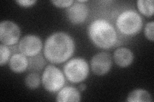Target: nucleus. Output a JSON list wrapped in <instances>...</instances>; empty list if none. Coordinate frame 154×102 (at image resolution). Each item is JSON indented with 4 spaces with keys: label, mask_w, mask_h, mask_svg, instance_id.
Here are the masks:
<instances>
[{
    "label": "nucleus",
    "mask_w": 154,
    "mask_h": 102,
    "mask_svg": "<svg viewBox=\"0 0 154 102\" xmlns=\"http://www.w3.org/2000/svg\"><path fill=\"white\" fill-rule=\"evenodd\" d=\"M75 50L73 38L63 31H58L48 36L44 45V56L53 64H61L73 56Z\"/></svg>",
    "instance_id": "obj_1"
},
{
    "label": "nucleus",
    "mask_w": 154,
    "mask_h": 102,
    "mask_svg": "<svg viewBox=\"0 0 154 102\" xmlns=\"http://www.w3.org/2000/svg\"><path fill=\"white\" fill-rule=\"evenodd\" d=\"M88 35L93 44L102 49L114 47L118 41L115 28L103 19H95L91 22L88 28Z\"/></svg>",
    "instance_id": "obj_2"
},
{
    "label": "nucleus",
    "mask_w": 154,
    "mask_h": 102,
    "mask_svg": "<svg viewBox=\"0 0 154 102\" xmlns=\"http://www.w3.org/2000/svg\"><path fill=\"white\" fill-rule=\"evenodd\" d=\"M143 22L140 14L134 10H126L119 14L116 26L118 31L125 36H134L141 31Z\"/></svg>",
    "instance_id": "obj_3"
},
{
    "label": "nucleus",
    "mask_w": 154,
    "mask_h": 102,
    "mask_svg": "<svg viewBox=\"0 0 154 102\" xmlns=\"http://www.w3.org/2000/svg\"><path fill=\"white\" fill-rule=\"evenodd\" d=\"M63 71L67 79L71 83H80L88 78L89 66L83 58L75 57L66 63Z\"/></svg>",
    "instance_id": "obj_4"
},
{
    "label": "nucleus",
    "mask_w": 154,
    "mask_h": 102,
    "mask_svg": "<svg viewBox=\"0 0 154 102\" xmlns=\"http://www.w3.org/2000/svg\"><path fill=\"white\" fill-rule=\"evenodd\" d=\"M41 82L47 91L54 93L64 87L66 82L65 75L57 67L49 65L42 73Z\"/></svg>",
    "instance_id": "obj_5"
},
{
    "label": "nucleus",
    "mask_w": 154,
    "mask_h": 102,
    "mask_svg": "<svg viewBox=\"0 0 154 102\" xmlns=\"http://www.w3.org/2000/svg\"><path fill=\"white\" fill-rule=\"evenodd\" d=\"M21 36V30L17 24L11 21H3L0 23L1 43L12 46L16 44Z\"/></svg>",
    "instance_id": "obj_6"
},
{
    "label": "nucleus",
    "mask_w": 154,
    "mask_h": 102,
    "mask_svg": "<svg viewBox=\"0 0 154 102\" xmlns=\"http://www.w3.org/2000/svg\"><path fill=\"white\" fill-rule=\"evenodd\" d=\"M42 48L41 38L35 35H27L19 41L18 49L26 57H33L40 54Z\"/></svg>",
    "instance_id": "obj_7"
},
{
    "label": "nucleus",
    "mask_w": 154,
    "mask_h": 102,
    "mask_svg": "<svg viewBox=\"0 0 154 102\" xmlns=\"http://www.w3.org/2000/svg\"><path fill=\"white\" fill-rule=\"evenodd\" d=\"M112 57L109 53L101 52L93 56L91 60V67L96 75L102 76L110 71L112 67Z\"/></svg>",
    "instance_id": "obj_8"
},
{
    "label": "nucleus",
    "mask_w": 154,
    "mask_h": 102,
    "mask_svg": "<svg viewBox=\"0 0 154 102\" xmlns=\"http://www.w3.org/2000/svg\"><path fill=\"white\" fill-rule=\"evenodd\" d=\"M67 17L73 24L84 23L89 15V8L84 3L75 1L66 10Z\"/></svg>",
    "instance_id": "obj_9"
},
{
    "label": "nucleus",
    "mask_w": 154,
    "mask_h": 102,
    "mask_svg": "<svg viewBox=\"0 0 154 102\" xmlns=\"http://www.w3.org/2000/svg\"><path fill=\"white\" fill-rule=\"evenodd\" d=\"M134 57L132 51L127 47L118 48L113 54L114 61L120 68L129 66L132 63Z\"/></svg>",
    "instance_id": "obj_10"
},
{
    "label": "nucleus",
    "mask_w": 154,
    "mask_h": 102,
    "mask_svg": "<svg viewBox=\"0 0 154 102\" xmlns=\"http://www.w3.org/2000/svg\"><path fill=\"white\" fill-rule=\"evenodd\" d=\"M9 68L16 74H21L28 68L29 61L26 56L21 53L13 54L8 61Z\"/></svg>",
    "instance_id": "obj_11"
},
{
    "label": "nucleus",
    "mask_w": 154,
    "mask_h": 102,
    "mask_svg": "<svg viewBox=\"0 0 154 102\" xmlns=\"http://www.w3.org/2000/svg\"><path fill=\"white\" fill-rule=\"evenodd\" d=\"M80 100L81 95L79 89L69 86L62 87L58 93L56 98V101L59 102H79Z\"/></svg>",
    "instance_id": "obj_12"
},
{
    "label": "nucleus",
    "mask_w": 154,
    "mask_h": 102,
    "mask_svg": "<svg viewBox=\"0 0 154 102\" xmlns=\"http://www.w3.org/2000/svg\"><path fill=\"white\" fill-rule=\"evenodd\" d=\"M152 100V97L148 91L137 89L128 94L126 101L128 102H151Z\"/></svg>",
    "instance_id": "obj_13"
},
{
    "label": "nucleus",
    "mask_w": 154,
    "mask_h": 102,
    "mask_svg": "<svg viewBox=\"0 0 154 102\" xmlns=\"http://www.w3.org/2000/svg\"><path fill=\"white\" fill-rule=\"evenodd\" d=\"M137 7L142 15L147 17H152L154 12V1L153 0H138Z\"/></svg>",
    "instance_id": "obj_14"
},
{
    "label": "nucleus",
    "mask_w": 154,
    "mask_h": 102,
    "mask_svg": "<svg viewBox=\"0 0 154 102\" xmlns=\"http://www.w3.org/2000/svg\"><path fill=\"white\" fill-rule=\"evenodd\" d=\"M41 83L40 75L38 73L33 71L29 73L25 79V86L30 89H35L39 87Z\"/></svg>",
    "instance_id": "obj_15"
},
{
    "label": "nucleus",
    "mask_w": 154,
    "mask_h": 102,
    "mask_svg": "<svg viewBox=\"0 0 154 102\" xmlns=\"http://www.w3.org/2000/svg\"><path fill=\"white\" fill-rule=\"evenodd\" d=\"M28 61V69L35 72L36 71H40L42 70L46 65V61L41 54H38L33 57H30Z\"/></svg>",
    "instance_id": "obj_16"
},
{
    "label": "nucleus",
    "mask_w": 154,
    "mask_h": 102,
    "mask_svg": "<svg viewBox=\"0 0 154 102\" xmlns=\"http://www.w3.org/2000/svg\"><path fill=\"white\" fill-rule=\"evenodd\" d=\"M11 51L7 45L3 43L0 44V65L3 66L9 61L11 55Z\"/></svg>",
    "instance_id": "obj_17"
},
{
    "label": "nucleus",
    "mask_w": 154,
    "mask_h": 102,
    "mask_svg": "<svg viewBox=\"0 0 154 102\" xmlns=\"http://www.w3.org/2000/svg\"><path fill=\"white\" fill-rule=\"evenodd\" d=\"M154 22L153 21L148 22L144 27V36L148 40L153 42L154 40Z\"/></svg>",
    "instance_id": "obj_18"
},
{
    "label": "nucleus",
    "mask_w": 154,
    "mask_h": 102,
    "mask_svg": "<svg viewBox=\"0 0 154 102\" xmlns=\"http://www.w3.org/2000/svg\"><path fill=\"white\" fill-rule=\"evenodd\" d=\"M75 1L73 0H55L51 1V3L54 5L58 8H69L73 4Z\"/></svg>",
    "instance_id": "obj_19"
},
{
    "label": "nucleus",
    "mask_w": 154,
    "mask_h": 102,
    "mask_svg": "<svg viewBox=\"0 0 154 102\" xmlns=\"http://www.w3.org/2000/svg\"><path fill=\"white\" fill-rule=\"evenodd\" d=\"M36 2L37 1H35V0H18V1H16V3L19 6L25 8L32 7Z\"/></svg>",
    "instance_id": "obj_20"
},
{
    "label": "nucleus",
    "mask_w": 154,
    "mask_h": 102,
    "mask_svg": "<svg viewBox=\"0 0 154 102\" xmlns=\"http://www.w3.org/2000/svg\"><path fill=\"white\" fill-rule=\"evenodd\" d=\"M86 87H87V86L85 84L82 83L79 86V90L80 91H80H84L86 89Z\"/></svg>",
    "instance_id": "obj_21"
},
{
    "label": "nucleus",
    "mask_w": 154,
    "mask_h": 102,
    "mask_svg": "<svg viewBox=\"0 0 154 102\" xmlns=\"http://www.w3.org/2000/svg\"><path fill=\"white\" fill-rule=\"evenodd\" d=\"M77 1L79 2V3H84L88 1H86V0H80V1Z\"/></svg>",
    "instance_id": "obj_22"
}]
</instances>
